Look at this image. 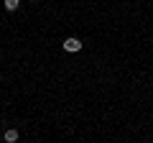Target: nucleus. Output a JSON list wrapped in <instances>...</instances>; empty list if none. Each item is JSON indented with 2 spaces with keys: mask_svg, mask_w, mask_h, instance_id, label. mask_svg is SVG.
I'll return each mask as SVG.
<instances>
[{
  "mask_svg": "<svg viewBox=\"0 0 153 143\" xmlns=\"http://www.w3.org/2000/svg\"><path fill=\"white\" fill-rule=\"evenodd\" d=\"M3 138H5L8 143H16V141H18V130H16V128H8V130H5V136H3Z\"/></svg>",
  "mask_w": 153,
  "mask_h": 143,
  "instance_id": "f03ea898",
  "label": "nucleus"
},
{
  "mask_svg": "<svg viewBox=\"0 0 153 143\" xmlns=\"http://www.w3.org/2000/svg\"><path fill=\"white\" fill-rule=\"evenodd\" d=\"M18 5H21V0H5V10H8V13L18 10Z\"/></svg>",
  "mask_w": 153,
  "mask_h": 143,
  "instance_id": "7ed1b4c3",
  "label": "nucleus"
},
{
  "mask_svg": "<svg viewBox=\"0 0 153 143\" xmlns=\"http://www.w3.org/2000/svg\"><path fill=\"white\" fill-rule=\"evenodd\" d=\"M31 3H33V0H31Z\"/></svg>",
  "mask_w": 153,
  "mask_h": 143,
  "instance_id": "20e7f679",
  "label": "nucleus"
},
{
  "mask_svg": "<svg viewBox=\"0 0 153 143\" xmlns=\"http://www.w3.org/2000/svg\"><path fill=\"white\" fill-rule=\"evenodd\" d=\"M64 51H69V54H76V51H82V41L74 39V36H69V39L64 41Z\"/></svg>",
  "mask_w": 153,
  "mask_h": 143,
  "instance_id": "f257e3e1",
  "label": "nucleus"
}]
</instances>
